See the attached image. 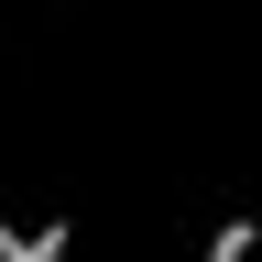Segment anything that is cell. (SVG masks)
<instances>
[{
    "label": "cell",
    "instance_id": "6da1fadb",
    "mask_svg": "<svg viewBox=\"0 0 262 262\" xmlns=\"http://www.w3.org/2000/svg\"><path fill=\"white\" fill-rule=\"evenodd\" d=\"M66 219H0V262H66Z\"/></svg>",
    "mask_w": 262,
    "mask_h": 262
},
{
    "label": "cell",
    "instance_id": "7a4b0ae2",
    "mask_svg": "<svg viewBox=\"0 0 262 262\" xmlns=\"http://www.w3.org/2000/svg\"><path fill=\"white\" fill-rule=\"evenodd\" d=\"M251 251H262V219H219L208 229V262H251Z\"/></svg>",
    "mask_w": 262,
    "mask_h": 262
},
{
    "label": "cell",
    "instance_id": "3957f363",
    "mask_svg": "<svg viewBox=\"0 0 262 262\" xmlns=\"http://www.w3.org/2000/svg\"><path fill=\"white\" fill-rule=\"evenodd\" d=\"M44 11H66V0H44Z\"/></svg>",
    "mask_w": 262,
    "mask_h": 262
}]
</instances>
